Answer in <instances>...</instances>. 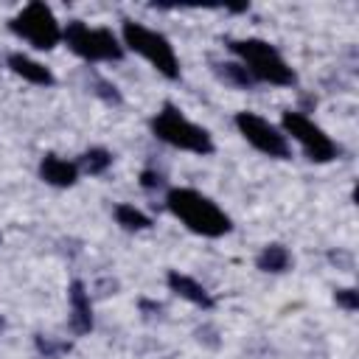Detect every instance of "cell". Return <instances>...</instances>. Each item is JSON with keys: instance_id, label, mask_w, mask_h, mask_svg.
Instances as JSON below:
<instances>
[{"instance_id": "6da1fadb", "label": "cell", "mask_w": 359, "mask_h": 359, "mask_svg": "<svg viewBox=\"0 0 359 359\" xmlns=\"http://www.w3.org/2000/svg\"><path fill=\"white\" fill-rule=\"evenodd\" d=\"M168 210L185 222L188 230L199 233V236H208V238H219L224 233L233 230V222L224 210L216 208V202H210L208 196H202L199 191L194 188H171L168 196Z\"/></svg>"}, {"instance_id": "30bf717a", "label": "cell", "mask_w": 359, "mask_h": 359, "mask_svg": "<svg viewBox=\"0 0 359 359\" xmlns=\"http://www.w3.org/2000/svg\"><path fill=\"white\" fill-rule=\"evenodd\" d=\"M39 177L48 182V185H56V188H67L76 182L79 177V168L56 154H45L42 163H39Z\"/></svg>"}, {"instance_id": "4fadbf2b", "label": "cell", "mask_w": 359, "mask_h": 359, "mask_svg": "<svg viewBox=\"0 0 359 359\" xmlns=\"http://www.w3.org/2000/svg\"><path fill=\"white\" fill-rule=\"evenodd\" d=\"M289 250L286 247H280V244H266L264 250H261V255H258V269H264V272H283V269H289Z\"/></svg>"}, {"instance_id": "52a82bcc", "label": "cell", "mask_w": 359, "mask_h": 359, "mask_svg": "<svg viewBox=\"0 0 359 359\" xmlns=\"http://www.w3.org/2000/svg\"><path fill=\"white\" fill-rule=\"evenodd\" d=\"M280 123H283V129L306 149V157H309V160H314V163H328V160L337 157L334 140H331L317 123H311L306 115H300V112H283Z\"/></svg>"}, {"instance_id": "9c48e42d", "label": "cell", "mask_w": 359, "mask_h": 359, "mask_svg": "<svg viewBox=\"0 0 359 359\" xmlns=\"http://www.w3.org/2000/svg\"><path fill=\"white\" fill-rule=\"evenodd\" d=\"M67 297H70V328L76 334H87L93 328V309H90V297L84 292V283L73 280Z\"/></svg>"}, {"instance_id": "5bb4252c", "label": "cell", "mask_w": 359, "mask_h": 359, "mask_svg": "<svg viewBox=\"0 0 359 359\" xmlns=\"http://www.w3.org/2000/svg\"><path fill=\"white\" fill-rule=\"evenodd\" d=\"M115 219H118V224H123L126 230H146V227L151 224L149 216L140 213L135 205H118V208H115Z\"/></svg>"}, {"instance_id": "7c38bea8", "label": "cell", "mask_w": 359, "mask_h": 359, "mask_svg": "<svg viewBox=\"0 0 359 359\" xmlns=\"http://www.w3.org/2000/svg\"><path fill=\"white\" fill-rule=\"evenodd\" d=\"M8 67H11L17 76H22L25 81H31V84H42V87L53 84V73H50L45 65H39V62H34V59H28V56H22V53H11V56H8Z\"/></svg>"}, {"instance_id": "8fae6325", "label": "cell", "mask_w": 359, "mask_h": 359, "mask_svg": "<svg viewBox=\"0 0 359 359\" xmlns=\"http://www.w3.org/2000/svg\"><path fill=\"white\" fill-rule=\"evenodd\" d=\"M168 289L171 292H177L180 297H185V300H191V303H196V306H202V309H210L213 306V297L208 294V289L202 286V283H196L194 278H188V275H182V272H168Z\"/></svg>"}, {"instance_id": "8992f818", "label": "cell", "mask_w": 359, "mask_h": 359, "mask_svg": "<svg viewBox=\"0 0 359 359\" xmlns=\"http://www.w3.org/2000/svg\"><path fill=\"white\" fill-rule=\"evenodd\" d=\"M62 39L70 45V50H76L79 56L93 59V62H98V59H121L123 56V48L115 39L112 31H107V28H90V25H84L79 20L70 22L62 31Z\"/></svg>"}, {"instance_id": "2e32d148", "label": "cell", "mask_w": 359, "mask_h": 359, "mask_svg": "<svg viewBox=\"0 0 359 359\" xmlns=\"http://www.w3.org/2000/svg\"><path fill=\"white\" fill-rule=\"evenodd\" d=\"M219 76H222L227 84H233V87H250V84H252V76L247 73L244 65H233V62L219 65Z\"/></svg>"}, {"instance_id": "5b68a950", "label": "cell", "mask_w": 359, "mask_h": 359, "mask_svg": "<svg viewBox=\"0 0 359 359\" xmlns=\"http://www.w3.org/2000/svg\"><path fill=\"white\" fill-rule=\"evenodd\" d=\"M11 31L20 34L22 39H28L34 48L39 50H50L59 39H62V28L53 17V11L45 3H28L14 20H11Z\"/></svg>"}, {"instance_id": "277c9868", "label": "cell", "mask_w": 359, "mask_h": 359, "mask_svg": "<svg viewBox=\"0 0 359 359\" xmlns=\"http://www.w3.org/2000/svg\"><path fill=\"white\" fill-rule=\"evenodd\" d=\"M123 42H126L135 53H140L143 59H149L165 79H177V76H180V62H177V56H174L171 42H168L163 34L149 31V28H143L140 22L123 20Z\"/></svg>"}, {"instance_id": "ac0fdd59", "label": "cell", "mask_w": 359, "mask_h": 359, "mask_svg": "<svg viewBox=\"0 0 359 359\" xmlns=\"http://www.w3.org/2000/svg\"><path fill=\"white\" fill-rule=\"evenodd\" d=\"M143 185L146 188H154V185H160V174H154V171H143Z\"/></svg>"}, {"instance_id": "e0dca14e", "label": "cell", "mask_w": 359, "mask_h": 359, "mask_svg": "<svg viewBox=\"0 0 359 359\" xmlns=\"http://www.w3.org/2000/svg\"><path fill=\"white\" fill-rule=\"evenodd\" d=\"M337 303H339L342 309H348V311H356V309H359V297H356L353 289H339V292H337Z\"/></svg>"}, {"instance_id": "ba28073f", "label": "cell", "mask_w": 359, "mask_h": 359, "mask_svg": "<svg viewBox=\"0 0 359 359\" xmlns=\"http://www.w3.org/2000/svg\"><path fill=\"white\" fill-rule=\"evenodd\" d=\"M236 126L247 137V143H252L258 151H264L269 157H289L286 137L269 121H264L261 115H255V112H238L236 115Z\"/></svg>"}, {"instance_id": "7a4b0ae2", "label": "cell", "mask_w": 359, "mask_h": 359, "mask_svg": "<svg viewBox=\"0 0 359 359\" xmlns=\"http://www.w3.org/2000/svg\"><path fill=\"white\" fill-rule=\"evenodd\" d=\"M230 50L244 59V67H247V73L252 79H261V81H269V84H280V87L294 81L292 67L264 39H236V42H230Z\"/></svg>"}, {"instance_id": "3957f363", "label": "cell", "mask_w": 359, "mask_h": 359, "mask_svg": "<svg viewBox=\"0 0 359 359\" xmlns=\"http://www.w3.org/2000/svg\"><path fill=\"white\" fill-rule=\"evenodd\" d=\"M151 129H154V135L160 140H165V143H171L177 149H185V151H194V154H210L213 151L210 135L202 126H196L188 118H182L171 104H165L163 112L154 115Z\"/></svg>"}, {"instance_id": "9a60e30c", "label": "cell", "mask_w": 359, "mask_h": 359, "mask_svg": "<svg viewBox=\"0 0 359 359\" xmlns=\"http://www.w3.org/2000/svg\"><path fill=\"white\" fill-rule=\"evenodd\" d=\"M109 163H112V154L107 149H90L81 154V168L87 174H104L109 168Z\"/></svg>"}]
</instances>
